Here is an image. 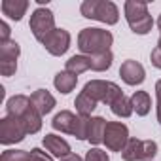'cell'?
Here are the masks:
<instances>
[{
	"mask_svg": "<svg viewBox=\"0 0 161 161\" xmlns=\"http://www.w3.org/2000/svg\"><path fill=\"white\" fill-rule=\"evenodd\" d=\"M114 44V36L106 29H82L78 34V49L82 51V55H99L110 51Z\"/></svg>",
	"mask_w": 161,
	"mask_h": 161,
	"instance_id": "obj_1",
	"label": "cell"
},
{
	"mask_svg": "<svg viewBox=\"0 0 161 161\" xmlns=\"http://www.w3.org/2000/svg\"><path fill=\"white\" fill-rule=\"evenodd\" d=\"M80 12L86 19H95L104 25H116L119 21V10L112 0H84Z\"/></svg>",
	"mask_w": 161,
	"mask_h": 161,
	"instance_id": "obj_2",
	"label": "cell"
},
{
	"mask_svg": "<svg viewBox=\"0 0 161 161\" xmlns=\"http://www.w3.org/2000/svg\"><path fill=\"white\" fill-rule=\"evenodd\" d=\"M123 12H125V19H127V25L129 29L135 32V34H148L153 27V19L148 12V4L146 2H138V0H127L125 6H123Z\"/></svg>",
	"mask_w": 161,
	"mask_h": 161,
	"instance_id": "obj_3",
	"label": "cell"
},
{
	"mask_svg": "<svg viewBox=\"0 0 161 161\" xmlns=\"http://www.w3.org/2000/svg\"><path fill=\"white\" fill-rule=\"evenodd\" d=\"M84 91L95 99L97 103H103V104H108L112 106V103L123 95V91L119 89L118 84L114 82H106V80H91V82H87L84 86Z\"/></svg>",
	"mask_w": 161,
	"mask_h": 161,
	"instance_id": "obj_4",
	"label": "cell"
},
{
	"mask_svg": "<svg viewBox=\"0 0 161 161\" xmlns=\"http://www.w3.org/2000/svg\"><path fill=\"white\" fill-rule=\"evenodd\" d=\"M155 153H157V142L155 140L129 138L127 146L121 150L123 161H153Z\"/></svg>",
	"mask_w": 161,
	"mask_h": 161,
	"instance_id": "obj_5",
	"label": "cell"
},
{
	"mask_svg": "<svg viewBox=\"0 0 161 161\" xmlns=\"http://www.w3.org/2000/svg\"><path fill=\"white\" fill-rule=\"evenodd\" d=\"M29 27H31L34 38L40 42L44 36H47L51 31L57 29V27H55V15H53V12H51L49 8H44V6L36 8V10L32 12V15H31Z\"/></svg>",
	"mask_w": 161,
	"mask_h": 161,
	"instance_id": "obj_6",
	"label": "cell"
},
{
	"mask_svg": "<svg viewBox=\"0 0 161 161\" xmlns=\"http://www.w3.org/2000/svg\"><path fill=\"white\" fill-rule=\"evenodd\" d=\"M27 135L29 133H27V129H25V125H23V121L19 118L6 116V118L0 119V142H2L4 146L17 144Z\"/></svg>",
	"mask_w": 161,
	"mask_h": 161,
	"instance_id": "obj_7",
	"label": "cell"
},
{
	"mask_svg": "<svg viewBox=\"0 0 161 161\" xmlns=\"http://www.w3.org/2000/svg\"><path fill=\"white\" fill-rule=\"evenodd\" d=\"M129 129L121 121H108L104 129V142L110 152H121L129 142Z\"/></svg>",
	"mask_w": 161,
	"mask_h": 161,
	"instance_id": "obj_8",
	"label": "cell"
},
{
	"mask_svg": "<svg viewBox=\"0 0 161 161\" xmlns=\"http://www.w3.org/2000/svg\"><path fill=\"white\" fill-rule=\"evenodd\" d=\"M40 44L46 47L47 53H51L53 57H61L68 51L70 47V32L64 29H55L51 31L47 36H44L40 40Z\"/></svg>",
	"mask_w": 161,
	"mask_h": 161,
	"instance_id": "obj_9",
	"label": "cell"
},
{
	"mask_svg": "<svg viewBox=\"0 0 161 161\" xmlns=\"http://www.w3.org/2000/svg\"><path fill=\"white\" fill-rule=\"evenodd\" d=\"M119 76H121V80L127 86H140L146 80V70H144V66L138 61L127 59L119 66Z\"/></svg>",
	"mask_w": 161,
	"mask_h": 161,
	"instance_id": "obj_10",
	"label": "cell"
},
{
	"mask_svg": "<svg viewBox=\"0 0 161 161\" xmlns=\"http://www.w3.org/2000/svg\"><path fill=\"white\" fill-rule=\"evenodd\" d=\"M31 103H32V106H34L42 116H47V114L55 108V104H57L55 97H53L47 89H36V91L31 95Z\"/></svg>",
	"mask_w": 161,
	"mask_h": 161,
	"instance_id": "obj_11",
	"label": "cell"
},
{
	"mask_svg": "<svg viewBox=\"0 0 161 161\" xmlns=\"http://www.w3.org/2000/svg\"><path fill=\"white\" fill-rule=\"evenodd\" d=\"M44 146H46V150H47L51 155H55V157H59V159H63L64 155L72 153V152H70V144H68L63 136H59V135H55V133H49V135L44 136Z\"/></svg>",
	"mask_w": 161,
	"mask_h": 161,
	"instance_id": "obj_12",
	"label": "cell"
},
{
	"mask_svg": "<svg viewBox=\"0 0 161 161\" xmlns=\"http://www.w3.org/2000/svg\"><path fill=\"white\" fill-rule=\"evenodd\" d=\"M106 119L101 116H91L87 121V140L97 148L99 144L104 142V129H106Z\"/></svg>",
	"mask_w": 161,
	"mask_h": 161,
	"instance_id": "obj_13",
	"label": "cell"
},
{
	"mask_svg": "<svg viewBox=\"0 0 161 161\" xmlns=\"http://www.w3.org/2000/svg\"><path fill=\"white\" fill-rule=\"evenodd\" d=\"M76 121H78V114H72L70 110H61L59 114H55V118L51 121V127L55 131H61V133H66V135H74Z\"/></svg>",
	"mask_w": 161,
	"mask_h": 161,
	"instance_id": "obj_14",
	"label": "cell"
},
{
	"mask_svg": "<svg viewBox=\"0 0 161 161\" xmlns=\"http://www.w3.org/2000/svg\"><path fill=\"white\" fill-rule=\"evenodd\" d=\"M31 106H32L31 97H27V95H14V97H10L8 103H6V112H8V116L21 119V118L25 116V112H27Z\"/></svg>",
	"mask_w": 161,
	"mask_h": 161,
	"instance_id": "obj_15",
	"label": "cell"
},
{
	"mask_svg": "<svg viewBox=\"0 0 161 161\" xmlns=\"http://www.w3.org/2000/svg\"><path fill=\"white\" fill-rule=\"evenodd\" d=\"M29 10L27 0H2V14L14 21H21Z\"/></svg>",
	"mask_w": 161,
	"mask_h": 161,
	"instance_id": "obj_16",
	"label": "cell"
},
{
	"mask_svg": "<svg viewBox=\"0 0 161 161\" xmlns=\"http://www.w3.org/2000/svg\"><path fill=\"white\" fill-rule=\"evenodd\" d=\"M76 84H78V76H74V74L68 72V70H61V72H57L55 78H53L55 89H57L59 93H63V95H68L70 91H74Z\"/></svg>",
	"mask_w": 161,
	"mask_h": 161,
	"instance_id": "obj_17",
	"label": "cell"
},
{
	"mask_svg": "<svg viewBox=\"0 0 161 161\" xmlns=\"http://www.w3.org/2000/svg\"><path fill=\"white\" fill-rule=\"evenodd\" d=\"M64 70L72 72L74 76H80L87 70H91V57L89 55H72L66 64H64Z\"/></svg>",
	"mask_w": 161,
	"mask_h": 161,
	"instance_id": "obj_18",
	"label": "cell"
},
{
	"mask_svg": "<svg viewBox=\"0 0 161 161\" xmlns=\"http://www.w3.org/2000/svg\"><path fill=\"white\" fill-rule=\"evenodd\" d=\"M131 104H133V112H136V116H148L152 110V99L146 91H135L131 95Z\"/></svg>",
	"mask_w": 161,
	"mask_h": 161,
	"instance_id": "obj_19",
	"label": "cell"
},
{
	"mask_svg": "<svg viewBox=\"0 0 161 161\" xmlns=\"http://www.w3.org/2000/svg\"><path fill=\"white\" fill-rule=\"evenodd\" d=\"M42 114L34 108V106H31L27 112H25V116L21 118V121H23V125H25V129H27V133L29 135H36L40 129H42Z\"/></svg>",
	"mask_w": 161,
	"mask_h": 161,
	"instance_id": "obj_20",
	"label": "cell"
},
{
	"mask_svg": "<svg viewBox=\"0 0 161 161\" xmlns=\"http://www.w3.org/2000/svg\"><path fill=\"white\" fill-rule=\"evenodd\" d=\"M97 101L95 99H91L86 91H82V93H80L78 97H76V101H74V106H76V112L80 114V116H91L93 114V110L97 108Z\"/></svg>",
	"mask_w": 161,
	"mask_h": 161,
	"instance_id": "obj_21",
	"label": "cell"
},
{
	"mask_svg": "<svg viewBox=\"0 0 161 161\" xmlns=\"http://www.w3.org/2000/svg\"><path fill=\"white\" fill-rule=\"evenodd\" d=\"M21 55V46L15 40L0 42V61H17Z\"/></svg>",
	"mask_w": 161,
	"mask_h": 161,
	"instance_id": "obj_22",
	"label": "cell"
},
{
	"mask_svg": "<svg viewBox=\"0 0 161 161\" xmlns=\"http://www.w3.org/2000/svg\"><path fill=\"white\" fill-rule=\"evenodd\" d=\"M110 110H112V112H114V116H118V118H129V116L133 114V104H131V97H125V95L118 97V99H116V101L112 103Z\"/></svg>",
	"mask_w": 161,
	"mask_h": 161,
	"instance_id": "obj_23",
	"label": "cell"
},
{
	"mask_svg": "<svg viewBox=\"0 0 161 161\" xmlns=\"http://www.w3.org/2000/svg\"><path fill=\"white\" fill-rule=\"evenodd\" d=\"M114 63V53L112 51H106V53H99V55H93L91 57V70L95 72H104L112 66Z\"/></svg>",
	"mask_w": 161,
	"mask_h": 161,
	"instance_id": "obj_24",
	"label": "cell"
},
{
	"mask_svg": "<svg viewBox=\"0 0 161 161\" xmlns=\"http://www.w3.org/2000/svg\"><path fill=\"white\" fill-rule=\"evenodd\" d=\"M0 161H31V152L27 150H4Z\"/></svg>",
	"mask_w": 161,
	"mask_h": 161,
	"instance_id": "obj_25",
	"label": "cell"
},
{
	"mask_svg": "<svg viewBox=\"0 0 161 161\" xmlns=\"http://www.w3.org/2000/svg\"><path fill=\"white\" fill-rule=\"evenodd\" d=\"M86 161H110L108 153L101 148H91L87 153H86Z\"/></svg>",
	"mask_w": 161,
	"mask_h": 161,
	"instance_id": "obj_26",
	"label": "cell"
},
{
	"mask_svg": "<svg viewBox=\"0 0 161 161\" xmlns=\"http://www.w3.org/2000/svg\"><path fill=\"white\" fill-rule=\"evenodd\" d=\"M0 72L6 78L14 76L17 72V61H0Z\"/></svg>",
	"mask_w": 161,
	"mask_h": 161,
	"instance_id": "obj_27",
	"label": "cell"
},
{
	"mask_svg": "<svg viewBox=\"0 0 161 161\" xmlns=\"http://www.w3.org/2000/svg\"><path fill=\"white\" fill-rule=\"evenodd\" d=\"M31 161H53V159H51V155H47L40 148H32L31 150Z\"/></svg>",
	"mask_w": 161,
	"mask_h": 161,
	"instance_id": "obj_28",
	"label": "cell"
},
{
	"mask_svg": "<svg viewBox=\"0 0 161 161\" xmlns=\"http://www.w3.org/2000/svg\"><path fill=\"white\" fill-rule=\"evenodd\" d=\"M155 99H157V106H155V110H157V121L161 125V80L155 82Z\"/></svg>",
	"mask_w": 161,
	"mask_h": 161,
	"instance_id": "obj_29",
	"label": "cell"
},
{
	"mask_svg": "<svg viewBox=\"0 0 161 161\" xmlns=\"http://www.w3.org/2000/svg\"><path fill=\"white\" fill-rule=\"evenodd\" d=\"M150 61H152V64H153L155 68L161 70V49H159V47H153V49H152V53H150Z\"/></svg>",
	"mask_w": 161,
	"mask_h": 161,
	"instance_id": "obj_30",
	"label": "cell"
},
{
	"mask_svg": "<svg viewBox=\"0 0 161 161\" xmlns=\"http://www.w3.org/2000/svg\"><path fill=\"white\" fill-rule=\"evenodd\" d=\"M10 25L6 23V21H2L0 23V42H8V40H12L10 38Z\"/></svg>",
	"mask_w": 161,
	"mask_h": 161,
	"instance_id": "obj_31",
	"label": "cell"
},
{
	"mask_svg": "<svg viewBox=\"0 0 161 161\" xmlns=\"http://www.w3.org/2000/svg\"><path fill=\"white\" fill-rule=\"evenodd\" d=\"M59 161H86V159H82L78 153H68V155H64V157L59 159Z\"/></svg>",
	"mask_w": 161,
	"mask_h": 161,
	"instance_id": "obj_32",
	"label": "cell"
},
{
	"mask_svg": "<svg viewBox=\"0 0 161 161\" xmlns=\"http://www.w3.org/2000/svg\"><path fill=\"white\" fill-rule=\"evenodd\" d=\"M157 27H159V32H161V14H159V17H157Z\"/></svg>",
	"mask_w": 161,
	"mask_h": 161,
	"instance_id": "obj_33",
	"label": "cell"
},
{
	"mask_svg": "<svg viewBox=\"0 0 161 161\" xmlns=\"http://www.w3.org/2000/svg\"><path fill=\"white\" fill-rule=\"evenodd\" d=\"M157 47L161 49V34H159V40H157Z\"/></svg>",
	"mask_w": 161,
	"mask_h": 161,
	"instance_id": "obj_34",
	"label": "cell"
}]
</instances>
